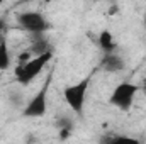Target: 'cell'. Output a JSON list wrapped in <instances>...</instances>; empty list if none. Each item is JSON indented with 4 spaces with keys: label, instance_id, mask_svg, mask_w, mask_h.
Masks as SVG:
<instances>
[{
    "label": "cell",
    "instance_id": "6da1fadb",
    "mask_svg": "<svg viewBox=\"0 0 146 144\" xmlns=\"http://www.w3.org/2000/svg\"><path fill=\"white\" fill-rule=\"evenodd\" d=\"M53 59V51L41 54V56H33L29 58L26 63L19 65L15 68V78L21 85H27L33 80H36L37 76L42 73V70L48 66V63Z\"/></svg>",
    "mask_w": 146,
    "mask_h": 144
},
{
    "label": "cell",
    "instance_id": "7a4b0ae2",
    "mask_svg": "<svg viewBox=\"0 0 146 144\" xmlns=\"http://www.w3.org/2000/svg\"><path fill=\"white\" fill-rule=\"evenodd\" d=\"M88 87H90V78L87 76L73 85H68L63 90V97H65L66 105L78 115H82V112H83V105H85V100L88 95Z\"/></svg>",
    "mask_w": 146,
    "mask_h": 144
},
{
    "label": "cell",
    "instance_id": "3957f363",
    "mask_svg": "<svg viewBox=\"0 0 146 144\" xmlns=\"http://www.w3.org/2000/svg\"><path fill=\"white\" fill-rule=\"evenodd\" d=\"M138 92H139V85L131 83V81H121L112 90L109 97V104L114 105L115 108H119V110H122V112H126L133 107Z\"/></svg>",
    "mask_w": 146,
    "mask_h": 144
},
{
    "label": "cell",
    "instance_id": "277c9868",
    "mask_svg": "<svg viewBox=\"0 0 146 144\" xmlns=\"http://www.w3.org/2000/svg\"><path fill=\"white\" fill-rule=\"evenodd\" d=\"M17 24L22 31L29 32L31 36L44 34L49 29V22L46 20V17L41 12H34V10L17 14Z\"/></svg>",
    "mask_w": 146,
    "mask_h": 144
},
{
    "label": "cell",
    "instance_id": "5b68a950",
    "mask_svg": "<svg viewBox=\"0 0 146 144\" xmlns=\"http://www.w3.org/2000/svg\"><path fill=\"white\" fill-rule=\"evenodd\" d=\"M48 90H49V81H46L29 98V102L22 108V117L39 119V117L46 115V112H48Z\"/></svg>",
    "mask_w": 146,
    "mask_h": 144
},
{
    "label": "cell",
    "instance_id": "8992f818",
    "mask_svg": "<svg viewBox=\"0 0 146 144\" xmlns=\"http://www.w3.org/2000/svg\"><path fill=\"white\" fill-rule=\"evenodd\" d=\"M100 66H102L104 71L107 73H119L126 68V61H124V58L121 54L112 53V54H104Z\"/></svg>",
    "mask_w": 146,
    "mask_h": 144
},
{
    "label": "cell",
    "instance_id": "52a82bcc",
    "mask_svg": "<svg viewBox=\"0 0 146 144\" xmlns=\"http://www.w3.org/2000/svg\"><path fill=\"white\" fill-rule=\"evenodd\" d=\"M97 42H99V48L102 49L104 54H112V53H115L117 42H115V37H114V34H112L110 31L104 29V31L99 34Z\"/></svg>",
    "mask_w": 146,
    "mask_h": 144
},
{
    "label": "cell",
    "instance_id": "ba28073f",
    "mask_svg": "<svg viewBox=\"0 0 146 144\" xmlns=\"http://www.w3.org/2000/svg\"><path fill=\"white\" fill-rule=\"evenodd\" d=\"M102 144H141L139 139L124 136V134H109L102 137Z\"/></svg>",
    "mask_w": 146,
    "mask_h": 144
},
{
    "label": "cell",
    "instance_id": "9c48e42d",
    "mask_svg": "<svg viewBox=\"0 0 146 144\" xmlns=\"http://www.w3.org/2000/svg\"><path fill=\"white\" fill-rule=\"evenodd\" d=\"M10 63H12L10 49H9L7 41H3V42L0 44V71H7V70L10 68Z\"/></svg>",
    "mask_w": 146,
    "mask_h": 144
},
{
    "label": "cell",
    "instance_id": "30bf717a",
    "mask_svg": "<svg viewBox=\"0 0 146 144\" xmlns=\"http://www.w3.org/2000/svg\"><path fill=\"white\" fill-rule=\"evenodd\" d=\"M139 88H141L143 92H146V78L143 80V83H141V87H139Z\"/></svg>",
    "mask_w": 146,
    "mask_h": 144
},
{
    "label": "cell",
    "instance_id": "8fae6325",
    "mask_svg": "<svg viewBox=\"0 0 146 144\" xmlns=\"http://www.w3.org/2000/svg\"><path fill=\"white\" fill-rule=\"evenodd\" d=\"M3 41H5V37L2 36V34H0V44H2V42H3Z\"/></svg>",
    "mask_w": 146,
    "mask_h": 144
},
{
    "label": "cell",
    "instance_id": "7c38bea8",
    "mask_svg": "<svg viewBox=\"0 0 146 144\" xmlns=\"http://www.w3.org/2000/svg\"><path fill=\"white\" fill-rule=\"evenodd\" d=\"M145 27H146V12H145Z\"/></svg>",
    "mask_w": 146,
    "mask_h": 144
},
{
    "label": "cell",
    "instance_id": "4fadbf2b",
    "mask_svg": "<svg viewBox=\"0 0 146 144\" xmlns=\"http://www.w3.org/2000/svg\"><path fill=\"white\" fill-rule=\"evenodd\" d=\"M0 27H2V22H0Z\"/></svg>",
    "mask_w": 146,
    "mask_h": 144
}]
</instances>
